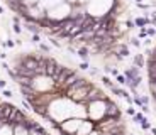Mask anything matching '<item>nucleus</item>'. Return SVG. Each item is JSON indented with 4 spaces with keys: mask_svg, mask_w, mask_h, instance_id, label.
Wrapping results in <instances>:
<instances>
[{
    "mask_svg": "<svg viewBox=\"0 0 156 135\" xmlns=\"http://www.w3.org/2000/svg\"><path fill=\"white\" fill-rule=\"evenodd\" d=\"M14 135H31L27 125H14Z\"/></svg>",
    "mask_w": 156,
    "mask_h": 135,
    "instance_id": "nucleus-10",
    "label": "nucleus"
},
{
    "mask_svg": "<svg viewBox=\"0 0 156 135\" xmlns=\"http://www.w3.org/2000/svg\"><path fill=\"white\" fill-rule=\"evenodd\" d=\"M39 4L43 5L46 10H51V8H55V7H58L59 4H63V0H41Z\"/></svg>",
    "mask_w": 156,
    "mask_h": 135,
    "instance_id": "nucleus-9",
    "label": "nucleus"
},
{
    "mask_svg": "<svg viewBox=\"0 0 156 135\" xmlns=\"http://www.w3.org/2000/svg\"><path fill=\"white\" fill-rule=\"evenodd\" d=\"M105 101H107V116H110V118H121V110H119V106L114 101H110L109 98Z\"/></svg>",
    "mask_w": 156,
    "mask_h": 135,
    "instance_id": "nucleus-7",
    "label": "nucleus"
},
{
    "mask_svg": "<svg viewBox=\"0 0 156 135\" xmlns=\"http://www.w3.org/2000/svg\"><path fill=\"white\" fill-rule=\"evenodd\" d=\"M26 17L36 20V22H44V20L48 19V10L41 4L27 5V7H26Z\"/></svg>",
    "mask_w": 156,
    "mask_h": 135,
    "instance_id": "nucleus-6",
    "label": "nucleus"
},
{
    "mask_svg": "<svg viewBox=\"0 0 156 135\" xmlns=\"http://www.w3.org/2000/svg\"><path fill=\"white\" fill-rule=\"evenodd\" d=\"M32 88L36 93H48L56 89V81L53 76H48V74H37V76L32 78Z\"/></svg>",
    "mask_w": 156,
    "mask_h": 135,
    "instance_id": "nucleus-2",
    "label": "nucleus"
},
{
    "mask_svg": "<svg viewBox=\"0 0 156 135\" xmlns=\"http://www.w3.org/2000/svg\"><path fill=\"white\" fill-rule=\"evenodd\" d=\"M88 2H90V0H80V4H83V5H87Z\"/></svg>",
    "mask_w": 156,
    "mask_h": 135,
    "instance_id": "nucleus-16",
    "label": "nucleus"
},
{
    "mask_svg": "<svg viewBox=\"0 0 156 135\" xmlns=\"http://www.w3.org/2000/svg\"><path fill=\"white\" fill-rule=\"evenodd\" d=\"M82 123H83V120L82 118H68V120H65V122H61L59 125H55V128L56 130H59L63 135H75L78 132V128L82 127Z\"/></svg>",
    "mask_w": 156,
    "mask_h": 135,
    "instance_id": "nucleus-5",
    "label": "nucleus"
},
{
    "mask_svg": "<svg viewBox=\"0 0 156 135\" xmlns=\"http://www.w3.org/2000/svg\"><path fill=\"white\" fill-rule=\"evenodd\" d=\"M0 135H14V125L0 120Z\"/></svg>",
    "mask_w": 156,
    "mask_h": 135,
    "instance_id": "nucleus-8",
    "label": "nucleus"
},
{
    "mask_svg": "<svg viewBox=\"0 0 156 135\" xmlns=\"http://www.w3.org/2000/svg\"><path fill=\"white\" fill-rule=\"evenodd\" d=\"M114 7V0H90L87 4V12L88 15L95 19H104Z\"/></svg>",
    "mask_w": 156,
    "mask_h": 135,
    "instance_id": "nucleus-1",
    "label": "nucleus"
},
{
    "mask_svg": "<svg viewBox=\"0 0 156 135\" xmlns=\"http://www.w3.org/2000/svg\"><path fill=\"white\" fill-rule=\"evenodd\" d=\"M71 10H73V5L68 4V2H63V4H59L58 7L48 10V19L53 20V22H63V20L70 19Z\"/></svg>",
    "mask_w": 156,
    "mask_h": 135,
    "instance_id": "nucleus-4",
    "label": "nucleus"
},
{
    "mask_svg": "<svg viewBox=\"0 0 156 135\" xmlns=\"http://www.w3.org/2000/svg\"><path fill=\"white\" fill-rule=\"evenodd\" d=\"M148 22H149L148 19H137V20H136L137 25H144V24H148Z\"/></svg>",
    "mask_w": 156,
    "mask_h": 135,
    "instance_id": "nucleus-12",
    "label": "nucleus"
},
{
    "mask_svg": "<svg viewBox=\"0 0 156 135\" xmlns=\"http://www.w3.org/2000/svg\"><path fill=\"white\" fill-rule=\"evenodd\" d=\"M88 118H90V122H95V123L107 118V101L97 100V101L88 103Z\"/></svg>",
    "mask_w": 156,
    "mask_h": 135,
    "instance_id": "nucleus-3",
    "label": "nucleus"
},
{
    "mask_svg": "<svg viewBox=\"0 0 156 135\" xmlns=\"http://www.w3.org/2000/svg\"><path fill=\"white\" fill-rule=\"evenodd\" d=\"M78 68H80V69H83V71H85V69H88V64H87V62H82V64L78 66Z\"/></svg>",
    "mask_w": 156,
    "mask_h": 135,
    "instance_id": "nucleus-13",
    "label": "nucleus"
},
{
    "mask_svg": "<svg viewBox=\"0 0 156 135\" xmlns=\"http://www.w3.org/2000/svg\"><path fill=\"white\" fill-rule=\"evenodd\" d=\"M0 88H5V81L4 79H0Z\"/></svg>",
    "mask_w": 156,
    "mask_h": 135,
    "instance_id": "nucleus-15",
    "label": "nucleus"
},
{
    "mask_svg": "<svg viewBox=\"0 0 156 135\" xmlns=\"http://www.w3.org/2000/svg\"><path fill=\"white\" fill-rule=\"evenodd\" d=\"M22 2H24V5H34L37 2H41V0H22Z\"/></svg>",
    "mask_w": 156,
    "mask_h": 135,
    "instance_id": "nucleus-11",
    "label": "nucleus"
},
{
    "mask_svg": "<svg viewBox=\"0 0 156 135\" xmlns=\"http://www.w3.org/2000/svg\"><path fill=\"white\" fill-rule=\"evenodd\" d=\"M68 4H71V5H75V4H80V0H66Z\"/></svg>",
    "mask_w": 156,
    "mask_h": 135,
    "instance_id": "nucleus-14",
    "label": "nucleus"
}]
</instances>
